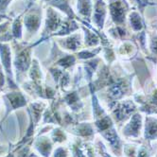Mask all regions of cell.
Here are the masks:
<instances>
[{
    "mask_svg": "<svg viewBox=\"0 0 157 157\" xmlns=\"http://www.w3.org/2000/svg\"><path fill=\"white\" fill-rule=\"evenodd\" d=\"M13 0H0V19L5 16V12Z\"/></svg>",
    "mask_w": 157,
    "mask_h": 157,
    "instance_id": "9",
    "label": "cell"
},
{
    "mask_svg": "<svg viewBox=\"0 0 157 157\" xmlns=\"http://www.w3.org/2000/svg\"><path fill=\"white\" fill-rule=\"evenodd\" d=\"M23 13L17 16L12 24L10 36L15 40H21L23 35Z\"/></svg>",
    "mask_w": 157,
    "mask_h": 157,
    "instance_id": "5",
    "label": "cell"
},
{
    "mask_svg": "<svg viewBox=\"0 0 157 157\" xmlns=\"http://www.w3.org/2000/svg\"><path fill=\"white\" fill-rule=\"evenodd\" d=\"M13 48L14 49V61L13 64L15 70L19 74H23L31 65V48L32 46L27 44L25 43H18L13 41Z\"/></svg>",
    "mask_w": 157,
    "mask_h": 157,
    "instance_id": "1",
    "label": "cell"
},
{
    "mask_svg": "<svg viewBox=\"0 0 157 157\" xmlns=\"http://www.w3.org/2000/svg\"><path fill=\"white\" fill-rule=\"evenodd\" d=\"M60 27H62L61 26V17L52 8L48 7L47 9L46 25H44V29L43 30L41 40L47 39V38L50 37L51 35H54V32H56V30H57Z\"/></svg>",
    "mask_w": 157,
    "mask_h": 157,
    "instance_id": "3",
    "label": "cell"
},
{
    "mask_svg": "<svg viewBox=\"0 0 157 157\" xmlns=\"http://www.w3.org/2000/svg\"><path fill=\"white\" fill-rule=\"evenodd\" d=\"M23 23L29 34H34L40 29L42 23V12L37 8L28 10V12L23 17Z\"/></svg>",
    "mask_w": 157,
    "mask_h": 157,
    "instance_id": "2",
    "label": "cell"
},
{
    "mask_svg": "<svg viewBox=\"0 0 157 157\" xmlns=\"http://www.w3.org/2000/svg\"><path fill=\"white\" fill-rule=\"evenodd\" d=\"M0 55H1L2 65L7 73L9 83L12 84L13 88H16L13 81V72H12V49L10 46L6 43H0Z\"/></svg>",
    "mask_w": 157,
    "mask_h": 157,
    "instance_id": "4",
    "label": "cell"
},
{
    "mask_svg": "<svg viewBox=\"0 0 157 157\" xmlns=\"http://www.w3.org/2000/svg\"><path fill=\"white\" fill-rule=\"evenodd\" d=\"M54 141H63L64 140V133L60 130H55L53 132Z\"/></svg>",
    "mask_w": 157,
    "mask_h": 157,
    "instance_id": "10",
    "label": "cell"
},
{
    "mask_svg": "<svg viewBox=\"0 0 157 157\" xmlns=\"http://www.w3.org/2000/svg\"><path fill=\"white\" fill-rule=\"evenodd\" d=\"M78 10H80V13L83 16L89 17L91 13V5H90V0H78Z\"/></svg>",
    "mask_w": 157,
    "mask_h": 157,
    "instance_id": "8",
    "label": "cell"
},
{
    "mask_svg": "<svg viewBox=\"0 0 157 157\" xmlns=\"http://www.w3.org/2000/svg\"><path fill=\"white\" fill-rule=\"evenodd\" d=\"M35 148L43 156L48 157L50 151H51V148H52V145H51L48 138L41 137L35 141Z\"/></svg>",
    "mask_w": 157,
    "mask_h": 157,
    "instance_id": "7",
    "label": "cell"
},
{
    "mask_svg": "<svg viewBox=\"0 0 157 157\" xmlns=\"http://www.w3.org/2000/svg\"><path fill=\"white\" fill-rule=\"evenodd\" d=\"M4 151H5L4 147L2 148V146H0V153H2V152H4Z\"/></svg>",
    "mask_w": 157,
    "mask_h": 157,
    "instance_id": "12",
    "label": "cell"
},
{
    "mask_svg": "<svg viewBox=\"0 0 157 157\" xmlns=\"http://www.w3.org/2000/svg\"><path fill=\"white\" fill-rule=\"evenodd\" d=\"M54 157H66V151L63 148H59L55 151Z\"/></svg>",
    "mask_w": 157,
    "mask_h": 157,
    "instance_id": "11",
    "label": "cell"
},
{
    "mask_svg": "<svg viewBox=\"0 0 157 157\" xmlns=\"http://www.w3.org/2000/svg\"><path fill=\"white\" fill-rule=\"evenodd\" d=\"M7 157H14V155H13V153H10V154H9V155H8Z\"/></svg>",
    "mask_w": 157,
    "mask_h": 157,
    "instance_id": "13",
    "label": "cell"
},
{
    "mask_svg": "<svg viewBox=\"0 0 157 157\" xmlns=\"http://www.w3.org/2000/svg\"><path fill=\"white\" fill-rule=\"evenodd\" d=\"M6 98L8 99V101H10L12 109L20 108L22 106H25L27 103L26 98L21 93H9L6 95Z\"/></svg>",
    "mask_w": 157,
    "mask_h": 157,
    "instance_id": "6",
    "label": "cell"
}]
</instances>
